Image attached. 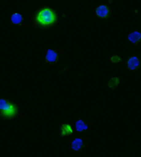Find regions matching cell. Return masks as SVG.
<instances>
[{
    "label": "cell",
    "mask_w": 141,
    "mask_h": 157,
    "mask_svg": "<svg viewBox=\"0 0 141 157\" xmlns=\"http://www.w3.org/2000/svg\"><path fill=\"white\" fill-rule=\"evenodd\" d=\"M36 21L42 26H49L54 24L57 20V16L53 10L49 8H44L37 13Z\"/></svg>",
    "instance_id": "cell-1"
},
{
    "label": "cell",
    "mask_w": 141,
    "mask_h": 157,
    "mask_svg": "<svg viewBox=\"0 0 141 157\" xmlns=\"http://www.w3.org/2000/svg\"><path fill=\"white\" fill-rule=\"evenodd\" d=\"M0 112L2 115L5 117L11 118L16 115L17 109L15 105L10 102L6 101L5 99H0Z\"/></svg>",
    "instance_id": "cell-2"
},
{
    "label": "cell",
    "mask_w": 141,
    "mask_h": 157,
    "mask_svg": "<svg viewBox=\"0 0 141 157\" xmlns=\"http://www.w3.org/2000/svg\"><path fill=\"white\" fill-rule=\"evenodd\" d=\"M96 14L100 18H107L109 14V9L105 5H100L96 9Z\"/></svg>",
    "instance_id": "cell-3"
},
{
    "label": "cell",
    "mask_w": 141,
    "mask_h": 157,
    "mask_svg": "<svg viewBox=\"0 0 141 157\" xmlns=\"http://www.w3.org/2000/svg\"><path fill=\"white\" fill-rule=\"evenodd\" d=\"M57 59H58V54L57 52L52 49H48L47 52L46 56H45V59L46 61L48 63H54L56 62Z\"/></svg>",
    "instance_id": "cell-4"
},
{
    "label": "cell",
    "mask_w": 141,
    "mask_h": 157,
    "mask_svg": "<svg viewBox=\"0 0 141 157\" xmlns=\"http://www.w3.org/2000/svg\"><path fill=\"white\" fill-rule=\"evenodd\" d=\"M128 67L130 70H135L140 65V61L136 56H132L128 59L127 63Z\"/></svg>",
    "instance_id": "cell-5"
},
{
    "label": "cell",
    "mask_w": 141,
    "mask_h": 157,
    "mask_svg": "<svg viewBox=\"0 0 141 157\" xmlns=\"http://www.w3.org/2000/svg\"><path fill=\"white\" fill-rule=\"evenodd\" d=\"M128 39L129 40V41H131L132 43H137V42L140 41L141 39V34L138 32H133L131 33V34L128 35Z\"/></svg>",
    "instance_id": "cell-6"
},
{
    "label": "cell",
    "mask_w": 141,
    "mask_h": 157,
    "mask_svg": "<svg viewBox=\"0 0 141 157\" xmlns=\"http://www.w3.org/2000/svg\"><path fill=\"white\" fill-rule=\"evenodd\" d=\"M83 146V140L80 138H76L71 143V148H72L74 151H78L82 148Z\"/></svg>",
    "instance_id": "cell-7"
},
{
    "label": "cell",
    "mask_w": 141,
    "mask_h": 157,
    "mask_svg": "<svg viewBox=\"0 0 141 157\" xmlns=\"http://www.w3.org/2000/svg\"><path fill=\"white\" fill-rule=\"evenodd\" d=\"M61 135L65 136V135H69L73 133V130L71 126L69 124H63L61 126Z\"/></svg>",
    "instance_id": "cell-8"
},
{
    "label": "cell",
    "mask_w": 141,
    "mask_h": 157,
    "mask_svg": "<svg viewBox=\"0 0 141 157\" xmlns=\"http://www.w3.org/2000/svg\"><path fill=\"white\" fill-rule=\"evenodd\" d=\"M76 128L77 130V131L82 132L83 130H85L88 129V125L82 120H78L76 123Z\"/></svg>",
    "instance_id": "cell-9"
},
{
    "label": "cell",
    "mask_w": 141,
    "mask_h": 157,
    "mask_svg": "<svg viewBox=\"0 0 141 157\" xmlns=\"http://www.w3.org/2000/svg\"><path fill=\"white\" fill-rule=\"evenodd\" d=\"M22 20H23L22 16H21L20 13H14L11 17V21L14 24H19V23H21Z\"/></svg>",
    "instance_id": "cell-10"
},
{
    "label": "cell",
    "mask_w": 141,
    "mask_h": 157,
    "mask_svg": "<svg viewBox=\"0 0 141 157\" xmlns=\"http://www.w3.org/2000/svg\"><path fill=\"white\" fill-rule=\"evenodd\" d=\"M119 83V79L118 78H112V79H110V80L108 82V87L109 88H111V89L114 90L115 89V88L118 86Z\"/></svg>",
    "instance_id": "cell-11"
},
{
    "label": "cell",
    "mask_w": 141,
    "mask_h": 157,
    "mask_svg": "<svg viewBox=\"0 0 141 157\" xmlns=\"http://www.w3.org/2000/svg\"><path fill=\"white\" fill-rule=\"evenodd\" d=\"M111 61H112V62H113V63H119V61H121V59L119 56L116 55V56H113L111 57Z\"/></svg>",
    "instance_id": "cell-12"
}]
</instances>
